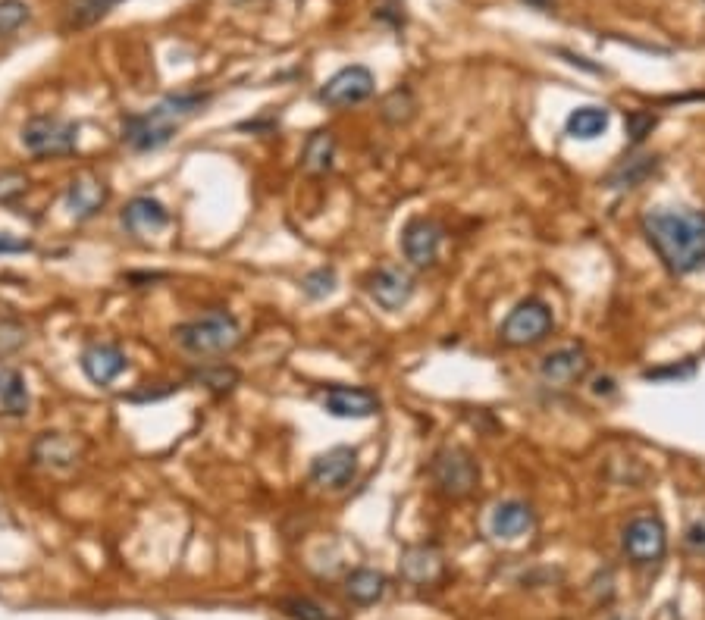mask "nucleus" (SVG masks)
<instances>
[{
	"label": "nucleus",
	"instance_id": "obj_1",
	"mask_svg": "<svg viewBox=\"0 0 705 620\" xmlns=\"http://www.w3.org/2000/svg\"><path fill=\"white\" fill-rule=\"evenodd\" d=\"M643 235L671 273L687 276L705 267V210L655 207L643 213Z\"/></svg>",
	"mask_w": 705,
	"mask_h": 620
},
{
	"label": "nucleus",
	"instance_id": "obj_2",
	"mask_svg": "<svg viewBox=\"0 0 705 620\" xmlns=\"http://www.w3.org/2000/svg\"><path fill=\"white\" fill-rule=\"evenodd\" d=\"M173 339L195 357H220L242 345V326L226 310H210V314L179 323Z\"/></svg>",
	"mask_w": 705,
	"mask_h": 620
},
{
	"label": "nucleus",
	"instance_id": "obj_3",
	"mask_svg": "<svg viewBox=\"0 0 705 620\" xmlns=\"http://www.w3.org/2000/svg\"><path fill=\"white\" fill-rule=\"evenodd\" d=\"M430 476H433L439 495L458 502V498H467L470 492L477 489L480 467H477V461H474L470 451H464L458 445H445V448H439L436 455H433Z\"/></svg>",
	"mask_w": 705,
	"mask_h": 620
},
{
	"label": "nucleus",
	"instance_id": "obj_4",
	"mask_svg": "<svg viewBox=\"0 0 705 620\" xmlns=\"http://www.w3.org/2000/svg\"><path fill=\"white\" fill-rule=\"evenodd\" d=\"M22 148L35 157H66L79 145V126L63 116H32L19 132Z\"/></svg>",
	"mask_w": 705,
	"mask_h": 620
},
{
	"label": "nucleus",
	"instance_id": "obj_5",
	"mask_svg": "<svg viewBox=\"0 0 705 620\" xmlns=\"http://www.w3.org/2000/svg\"><path fill=\"white\" fill-rule=\"evenodd\" d=\"M179 129H182V126H176L170 116H163L157 107H151V110H145V113H129V116H123L120 138H123V145H126L129 151H135V154H151V151L167 148Z\"/></svg>",
	"mask_w": 705,
	"mask_h": 620
},
{
	"label": "nucleus",
	"instance_id": "obj_6",
	"mask_svg": "<svg viewBox=\"0 0 705 620\" xmlns=\"http://www.w3.org/2000/svg\"><path fill=\"white\" fill-rule=\"evenodd\" d=\"M552 332V310L549 304L543 301H521L511 314L505 317L502 329H499V339L511 348H527V345H536L543 342Z\"/></svg>",
	"mask_w": 705,
	"mask_h": 620
},
{
	"label": "nucleus",
	"instance_id": "obj_7",
	"mask_svg": "<svg viewBox=\"0 0 705 620\" xmlns=\"http://www.w3.org/2000/svg\"><path fill=\"white\" fill-rule=\"evenodd\" d=\"M665 552H668V530L662 520L652 514H643V517L627 523L624 555L633 564H658L665 558Z\"/></svg>",
	"mask_w": 705,
	"mask_h": 620
},
{
	"label": "nucleus",
	"instance_id": "obj_8",
	"mask_svg": "<svg viewBox=\"0 0 705 620\" xmlns=\"http://www.w3.org/2000/svg\"><path fill=\"white\" fill-rule=\"evenodd\" d=\"M376 91V79H373V73L367 66H345V69H339V73L333 76V79H326V85L320 88V104H326V107H336V110H342V107H355V104H364L370 94Z\"/></svg>",
	"mask_w": 705,
	"mask_h": 620
},
{
	"label": "nucleus",
	"instance_id": "obj_9",
	"mask_svg": "<svg viewBox=\"0 0 705 620\" xmlns=\"http://www.w3.org/2000/svg\"><path fill=\"white\" fill-rule=\"evenodd\" d=\"M320 404L326 414L342 417V420H367L373 414H380L383 408L380 395L361 386H329L320 395Z\"/></svg>",
	"mask_w": 705,
	"mask_h": 620
},
{
	"label": "nucleus",
	"instance_id": "obj_10",
	"mask_svg": "<svg viewBox=\"0 0 705 620\" xmlns=\"http://www.w3.org/2000/svg\"><path fill=\"white\" fill-rule=\"evenodd\" d=\"M355 473H358V451L348 445H336V448L323 451V455H317L311 464V480L329 492H339V489L351 486Z\"/></svg>",
	"mask_w": 705,
	"mask_h": 620
},
{
	"label": "nucleus",
	"instance_id": "obj_11",
	"mask_svg": "<svg viewBox=\"0 0 705 620\" xmlns=\"http://www.w3.org/2000/svg\"><path fill=\"white\" fill-rule=\"evenodd\" d=\"M367 292L383 310H402L414 298V276L402 267H380L367 276Z\"/></svg>",
	"mask_w": 705,
	"mask_h": 620
},
{
	"label": "nucleus",
	"instance_id": "obj_12",
	"mask_svg": "<svg viewBox=\"0 0 705 620\" xmlns=\"http://www.w3.org/2000/svg\"><path fill=\"white\" fill-rule=\"evenodd\" d=\"M82 373L91 379L94 386H110L116 376L129 370V357L120 345L113 342H94L82 351L79 357Z\"/></svg>",
	"mask_w": 705,
	"mask_h": 620
},
{
	"label": "nucleus",
	"instance_id": "obj_13",
	"mask_svg": "<svg viewBox=\"0 0 705 620\" xmlns=\"http://www.w3.org/2000/svg\"><path fill=\"white\" fill-rule=\"evenodd\" d=\"M63 201H66L69 217L79 220V223H85V220H91V217H98V213L107 207L110 188H107V182L98 179V176H79V179L69 182Z\"/></svg>",
	"mask_w": 705,
	"mask_h": 620
},
{
	"label": "nucleus",
	"instance_id": "obj_14",
	"mask_svg": "<svg viewBox=\"0 0 705 620\" xmlns=\"http://www.w3.org/2000/svg\"><path fill=\"white\" fill-rule=\"evenodd\" d=\"M586 373H590V354H586L580 345L558 348V351L546 354L543 364H539V376H543L546 383H552V386L580 383Z\"/></svg>",
	"mask_w": 705,
	"mask_h": 620
},
{
	"label": "nucleus",
	"instance_id": "obj_15",
	"mask_svg": "<svg viewBox=\"0 0 705 620\" xmlns=\"http://www.w3.org/2000/svg\"><path fill=\"white\" fill-rule=\"evenodd\" d=\"M439 245H442V226L436 220H411L402 232V251L411 260L414 267H430L439 257Z\"/></svg>",
	"mask_w": 705,
	"mask_h": 620
},
{
	"label": "nucleus",
	"instance_id": "obj_16",
	"mask_svg": "<svg viewBox=\"0 0 705 620\" xmlns=\"http://www.w3.org/2000/svg\"><path fill=\"white\" fill-rule=\"evenodd\" d=\"M120 223L132 235H145V232H160L163 226H170V210L163 207L151 195H138L120 210Z\"/></svg>",
	"mask_w": 705,
	"mask_h": 620
},
{
	"label": "nucleus",
	"instance_id": "obj_17",
	"mask_svg": "<svg viewBox=\"0 0 705 620\" xmlns=\"http://www.w3.org/2000/svg\"><path fill=\"white\" fill-rule=\"evenodd\" d=\"M533 508L524 505V502H502L496 505V511H492L489 517V530L496 539H517V536H524L533 530Z\"/></svg>",
	"mask_w": 705,
	"mask_h": 620
},
{
	"label": "nucleus",
	"instance_id": "obj_18",
	"mask_svg": "<svg viewBox=\"0 0 705 620\" xmlns=\"http://www.w3.org/2000/svg\"><path fill=\"white\" fill-rule=\"evenodd\" d=\"M386 586H389L386 574H380V570H373V567H358L345 577V595L361 608L380 602L386 595Z\"/></svg>",
	"mask_w": 705,
	"mask_h": 620
},
{
	"label": "nucleus",
	"instance_id": "obj_19",
	"mask_svg": "<svg viewBox=\"0 0 705 620\" xmlns=\"http://www.w3.org/2000/svg\"><path fill=\"white\" fill-rule=\"evenodd\" d=\"M32 458L51 470H73L79 461V451L63 433H44L32 448Z\"/></svg>",
	"mask_w": 705,
	"mask_h": 620
},
{
	"label": "nucleus",
	"instance_id": "obj_20",
	"mask_svg": "<svg viewBox=\"0 0 705 620\" xmlns=\"http://www.w3.org/2000/svg\"><path fill=\"white\" fill-rule=\"evenodd\" d=\"M402 574L414 586H427V583H433L442 574V558H439L436 548H430V545H414V548H408L405 558H402Z\"/></svg>",
	"mask_w": 705,
	"mask_h": 620
},
{
	"label": "nucleus",
	"instance_id": "obj_21",
	"mask_svg": "<svg viewBox=\"0 0 705 620\" xmlns=\"http://www.w3.org/2000/svg\"><path fill=\"white\" fill-rule=\"evenodd\" d=\"M333 157H336V135L333 132H314L304 141V151H301V166L314 176H323L329 173V166H333Z\"/></svg>",
	"mask_w": 705,
	"mask_h": 620
},
{
	"label": "nucleus",
	"instance_id": "obj_22",
	"mask_svg": "<svg viewBox=\"0 0 705 620\" xmlns=\"http://www.w3.org/2000/svg\"><path fill=\"white\" fill-rule=\"evenodd\" d=\"M608 123H611V113L605 107H577V110H571L564 129H568L571 138L593 141V138H599L608 129Z\"/></svg>",
	"mask_w": 705,
	"mask_h": 620
},
{
	"label": "nucleus",
	"instance_id": "obj_23",
	"mask_svg": "<svg viewBox=\"0 0 705 620\" xmlns=\"http://www.w3.org/2000/svg\"><path fill=\"white\" fill-rule=\"evenodd\" d=\"M0 404H4V411L13 417H22L29 411L26 379H22V373L13 367H0Z\"/></svg>",
	"mask_w": 705,
	"mask_h": 620
},
{
	"label": "nucleus",
	"instance_id": "obj_24",
	"mask_svg": "<svg viewBox=\"0 0 705 620\" xmlns=\"http://www.w3.org/2000/svg\"><path fill=\"white\" fill-rule=\"evenodd\" d=\"M655 166H658L655 157H630V160L618 163L615 170L608 173L605 185L608 188H633V185H640L646 176H652Z\"/></svg>",
	"mask_w": 705,
	"mask_h": 620
},
{
	"label": "nucleus",
	"instance_id": "obj_25",
	"mask_svg": "<svg viewBox=\"0 0 705 620\" xmlns=\"http://www.w3.org/2000/svg\"><path fill=\"white\" fill-rule=\"evenodd\" d=\"M116 4H123V0H73L66 26L69 29H88V26H94V22H101Z\"/></svg>",
	"mask_w": 705,
	"mask_h": 620
},
{
	"label": "nucleus",
	"instance_id": "obj_26",
	"mask_svg": "<svg viewBox=\"0 0 705 620\" xmlns=\"http://www.w3.org/2000/svg\"><path fill=\"white\" fill-rule=\"evenodd\" d=\"M276 608L289 620H339V617H333V611L323 608L314 599H308V595H289V599H279Z\"/></svg>",
	"mask_w": 705,
	"mask_h": 620
},
{
	"label": "nucleus",
	"instance_id": "obj_27",
	"mask_svg": "<svg viewBox=\"0 0 705 620\" xmlns=\"http://www.w3.org/2000/svg\"><path fill=\"white\" fill-rule=\"evenodd\" d=\"M195 379L204 389L217 392V395H226V392H232L235 386L242 383V373L235 370V367H226V364H210V367L195 370Z\"/></svg>",
	"mask_w": 705,
	"mask_h": 620
},
{
	"label": "nucleus",
	"instance_id": "obj_28",
	"mask_svg": "<svg viewBox=\"0 0 705 620\" xmlns=\"http://www.w3.org/2000/svg\"><path fill=\"white\" fill-rule=\"evenodd\" d=\"M29 16V4H22V0H0V38L16 35L29 22Z\"/></svg>",
	"mask_w": 705,
	"mask_h": 620
},
{
	"label": "nucleus",
	"instance_id": "obj_29",
	"mask_svg": "<svg viewBox=\"0 0 705 620\" xmlns=\"http://www.w3.org/2000/svg\"><path fill=\"white\" fill-rule=\"evenodd\" d=\"M414 110H417V104H414V94L408 91V88H395L389 98H386V104H383V116L389 119V123H408V119L414 116Z\"/></svg>",
	"mask_w": 705,
	"mask_h": 620
},
{
	"label": "nucleus",
	"instance_id": "obj_30",
	"mask_svg": "<svg viewBox=\"0 0 705 620\" xmlns=\"http://www.w3.org/2000/svg\"><path fill=\"white\" fill-rule=\"evenodd\" d=\"M301 289L308 298H326V295H333L336 292V270H329V267H320L314 273H308L301 279Z\"/></svg>",
	"mask_w": 705,
	"mask_h": 620
},
{
	"label": "nucleus",
	"instance_id": "obj_31",
	"mask_svg": "<svg viewBox=\"0 0 705 620\" xmlns=\"http://www.w3.org/2000/svg\"><path fill=\"white\" fill-rule=\"evenodd\" d=\"M655 123H658V119L649 110H630L627 119H624V129L630 135V145H643L646 135H652Z\"/></svg>",
	"mask_w": 705,
	"mask_h": 620
},
{
	"label": "nucleus",
	"instance_id": "obj_32",
	"mask_svg": "<svg viewBox=\"0 0 705 620\" xmlns=\"http://www.w3.org/2000/svg\"><path fill=\"white\" fill-rule=\"evenodd\" d=\"M26 188H29V179L22 173L16 170L0 173V204H13L19 195H26Z\"/></svg>",
	"mask_w": 705,
	"mask_h": 620
},
{
	"label": "nucleus",
	"instance_id": "obj_33",
	"mask_svg": "<svg viewBox=\"0 0 705 620\" xmlns=\"http://www.w3.org/2000/svg\"><path fill=\"white\" fill-rule=\"evenodd\" d=\"M26 251H32L29 238H19L13 232H0V254H26Z\"/></svg>",
	"mask_w": 705,
	"mask_h": 620
},
{
	"label": "nucleus",
	"instance_id": "obj_34",
	"mask_svg": "<svg viewBox=\"0 0 705 620\" xmlns=\"http://www.w3.org/2000/svg\"><path fill=\"white\" fill-rule=\"evenodd\" d=\"M696 373L693 364H684V367H662V370H646L643 379H690Z\"/></svg>",
	"mask_w": 705,
	"mask_h": 620
},
{
	"label": "nucleus",
	"instance_id": "obj_35",
	"mask_svg": "<svg viewBox=\"0 0 705 620\" xmlns=\"http://www.w3.org/2000/svg\"><path fill=\"white\" fill-rule=\"evenodd\" d=\"M684 542H687L690 552L705 555V520H696V523H693V527L687 530V536H684Z\"/></svg>",
	"mask_w": 705,
	"mask_h": 620
},
{
	"label": "nucleus",
	"instance_id": "obj_36",
	"mask_svg": "<svg viewBox=\"0 0 705 620\" xmlns=\"http://www.w3.org/2000/svg\"><path fill=\"white\" fill-rule=\"evenodd\" d=\"M173 392H179V386L167 383L163 389H141V392H129V395H126V401H160V398H167V395H173Z\"/></svg>",
	"mask_w": 705,
	"mask_h": 620
}]
</instances>
